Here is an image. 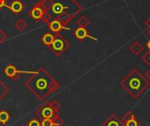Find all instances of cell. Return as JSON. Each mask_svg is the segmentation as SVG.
I'll return each instance as SVG.
<instances>
[{
    "mask_svg": "<svg viewBox=\"0 0 150 126\" xmlns=\"http://www.w3.org/2000/svg\"><path fill=\"white\" fill-rule=\"evenodd\" d=\"M74 34L76 36V39H78L79 41H83L84 39L86 38H89V39H91L95 42H98V40L91 35H90L89 32L87 31L86 28H83V27H77L75 32H74Z\"/></svg>",
    "mask_w": 150,
    "mask_h": 126,
    "instance_id": "ba28073f",
    "label": "cell"
},
{
    "mask_svg": "<svg viewBox=\"0 0 150 126\" xmlns=\"http://www.w3.org/2000/svg\"><path fill=\"white\" fill-rule=\"evenodd\" d=\"M11 119V115L7 110H0V125H6Z\"/></svg>",
    "mask_w": 150,
    "mask_h": 126,
    "instance_id": "9a60e30c",
    "label": "cell"
},
{
    "mask_svg": "<svg viewBox=\"0 0 150 126\" xmlns=\"http://www.w3.org/2000/svg\"><path fill=\"white\" fill-rule=\"evenodd\" d=\"M86 126H87V125H86Z\"/></svg>",
    "mask_w": 150,
    "mask_h": 126,
    "instance_id": "f1b7e54d",
    "label": "cell"
},
{
    "mask_svg": "<svg viewBox=\"0 0 150 126\" xmlns=\"http://www.w3.org/2000/svg\"><path fill=\"white\" fill-rule=\"evenodd\" d=\"M90 24H91V20L87 17H85V16H82V17H80L76 20V25L78 26V27L86 28Z\"/></svg>",
    "mask_w": 150,
    "mask_h": 126,
    "instance_id": "2e32d148",
    "label": "cell"
},
{
    "mask_svg": "<svg viewBox=\"0 0 150 126\" xmlns=\"http://www.w3.org/2000/svg\"><path fill=\"white\" fill-rule=\"evenodd\" d=\"M25 86L40 101H46L60 88L58 81L43 68L35 71L25 81Z\"/></svg>",
    "mask_w": 150,
    "mask_h": 126,
    "instance_id": "7a4b0ae2",
    "label": "cell"
},
{
    "mask_svg": "<svg viewBox=\"0 0 150 126\" xmlns=\"http://www.w3.org/2000/svg\"><path fill=\"white\" fill-rule=\"evenodd\" d=\"M145 78L147 79V80H149L150 82V70H149L147 72H146V74H145Z\"/></svg>",
    "mask_w": 150,
    "mask_h": 126,
    "instance_id": "d4e9b609",
    "label": "cell"
},
{
    "mask_svg": "<svg viewBox=\"0 0 150 126\" xmlns=\"http://www.w3.org/2000/svg\"><path fill=\"white\" fill-rule=\"evenodd\" d=\"M26 126H41L40 125V121L38 120L37 118H32L29 121H27Z\"/></svg>",
    "mask_w": 150,
    "mask_h": 126,
    "instance_id": "ffe728a7",
    "label": "cell"
},
{
    "mask_svg": "<svg viewBox=\"0 0 150 126\" xmlns=\"http://www.w3.org/2000/svg\"><path fill=\"white\" fill-rule=\"evenodd\" d=\"M145 24H146V26L150 28V18H149L148 19H146V21H145Z\"/></svg>",
    "mask_w": 150,
    "mask_h": 126,
    "instance_id": "484cf974",
    "label": "cell"
},
{
    "mask_svg": "<svg viewBox=\"0 0 150 126\" xmlns=\"http://www.w3.org/2000/svg\"><path fill=\"white\" fill-rule=\"evenodd\" d=\"M14 26L20 32L24 31L26 27H27V24L26 22L23 19H18L15 23H14Z\"/></svg>",
    "mask_w": 150,
    "mask_h": 126,
    "instance_id": "ac0fdd59",
    "label": "cell"
},
{
    "mask_svg": "<svg viewBox=\"0 0 150 126\" xmlns=\"http://www.w3.org/2000/svg\"><path fill=\"white\" fill-rule=\"evenodd\" d=\"M123 124H124V126H142L141 123L137 120L135 116H134L130 120H128Z\"/></svg>",
    "mask_w": 150,
    "mask_h": 126,
    "instance_id": "d6986e66",
    "label": "cell"
},
{
    "mask_svg": "<svg viewBox=\"0 0 150 126\" xmlns=\"http://www.w3.org/2000/svg\"><path fill=\"white\" fill-rule=\"evenodd\" d=\"M3 7H8L6 4V0H0V9Z\"/></svg>",
    "mask_w": 150,
    "mask_h": 126,
    "instance_id": "cb8c5ba5",
    "label": "cell"
},
{
    "mask_svg": "<svg viewBox=\"0 0 150 126\" xmlns=\"http://www.w3.org/2000/svg\"><path fill=\"white\" fill-rule=\"evenodd\" d=\"M101 126H124V124L118 117H116V115L112 114L107 119L105 120Z\"/></svg>",
    "mask_w": 150,
    "mask_h": 126,
    "instance_id": "9c48e42d",
    "label": "cell"
},
{
    "mask_svg": "<svg viewBox=\"0 0 150 126\" xmlns=\"http://www.w3.org/2000/svg\"><path fill=\"white\" fill-rule=\"evenodd\" d=\"M70 47L69 42L59 33L54 34V39L51 46L49 47V49L56 56L61 57L69 48Z\"/></svg>",
    "mask_w": 150,
    "mask_h": 126,
    "instance_id": "5b68a950",
    "label": "cell"
},
{
    "mask_svg": "<svg viewBox=\"0 0 150 126\" xmlns=\"http://www.w3.org/2000/svg\"><path fill=\"white\" fill-rule=\"evenodd\" d=\"M4 74L11 79L17 81L19 78V76L21 74H33L35 72H31V71H22V70H18L17 69V67L13 64H8L5 68H4Z\"/></svg>",
    "mask_w": 150,
    "mask_h": 126,
    "instance_id": "8992f818",
    "label": "cell"
},
{
    "mask_svg": "<svg viewBox=\"0 0 150 126\" xmlns=\"http://www.w3.org/2000/svg\"><path fill=\"white\" fill-rule=\"evenodd\" d=\"M40 121V125L41 126H62L64 125V121L60 118V119H42Z\"/></svg>",
    "mask_w": 150,
    "mask_h": 126,
    "instance_id": "8fae6325",
    "label": "cell"
},
{
    "mask_svg": "<svg viewBox=\"0 0 150 126\" xmlns=\"http://www.w3.org/2000/svg\"><path fill=\"white\" fill-rule=\"evenodd\" d=\"M43 11L49 16L50 21L56 19L66 26L79 12L82 5L76 0H40Z\"/></svg>",
    "mask_w": 150,
    "mask_h": 126,
    "instance_id": "6da1fadb",
    "label": "cell"
},
{
    "mask_svg": "<svg viewBox=\"0 0 150 126\" xmlns=\"http://www.w3.org/2000/svg\"><path fill=\"white\" fill-rule=\"evenodd\" d=\"M147 34H148V35H149V37H150V28H149V30H148Z\"/></svg>",
    "mask_w": 150,
    "mask_h": 126,
    "instance_id": "83f0119b",
    "label": "cell"
},
{
    "mask_svg": "<svg viewBox=\"0 0 150 126\" xmlns=\"http://www.w3.org/2000/svg\"><path fill=\"white\" fill-rule=\"evenodd\" d=\"M48 27H49V29H50L53 33H54V34H58V33H60V31H62V30H63V29H68V30H69V28H67V27L64 26L60 21H58V20H56V19L51 20V21L48 23Z\"/></svg>",
    "mask_w": 150,
    "mask_h": 126,
    "instance_id": "30bf717a",
    "label": "cell"
},
{
    "mask_svg": "<svg viewBox=\"0 0 150 126\" xmlns=\"http://www.w3.org/2000/svg\"><path fill=\"white\" fill-rule=\"evenodd\" d=\"M129 50L134 55V56H139L142 50H143V47L142 45L139 42H133V44L129 47Z\"/></svg>",
    "mask_w": 150,
    "mask_h": 126,
    "instance_id": "5bb4252c",
    "label": "cell"
},
{
    "mask_svg": "<svg viewBox=\"0 0 150 126\" xmlns=\"http://www.w3.org/2000/svg\"><path fill=\"white\" fill-rule=\"evenodd\" d=\"M7 39H8V34H7L4 31L0 30V43H3V42H5Z\"/></svg>",
    "mask_w": 150,
    "mask_h": 126,
    "instance_id": "603a6c76",
    "label": "cell"
},
{
    "mask_svg": "<svg viewBox=\"0 0 150 126\" xmlns=\"http://www.w3.org/2000/svg\"><path fill=\"white\" fill-rule=\"evenodd\" d=\"M147 48H148V49H149V51H150V40L147 42Z\"/></svg>",
    "mask_w": 150,
    "mask_h": 126,
    "instance_id": "4316f807",
    "label": "cell"
},
{
    "mask_svg": "<svg viewBox=\"0 0 150 126\" xmlns=\"http://www.w3.org/2000/svg\"><path fill=\"white\" fill-rule=\"evenodd\" d=\"M149 85V81L138 69H133L120 81V87L134 100L138 99Z\"/></svg>",
    "mask_w": 150,
    "mask_h": 126,
    "instance_id": "3957f363",
    "label": "cell"
},
{
    "mask_svg": "<svg viewBox=\"0 0 150 126\" xmlns=\"http://www.w3.org/2000/svg\"><path fill=\"white\" fill-rule=\"evenodd\" d=\"M54 34H51V33H46L45 34L42 35L41 37V42L42 43L47 46V47H50L51 44L53 43L54 42Z\"/></svg>",
    "mask_w": 150,
    "mask_h": 126,
    "instance_id": "4fadbf2b",
    "label": "cell"
},
{
    "mask_svg": "<svg viewBox=\"0 0 150 126\" xmlns=\"http://www.w3.org/2000/svg\"><path fill=\"white\" fill-rule=\"evenodd\" d=\"M60 109L61 104L58 101L53 100L44 102L35 111L36 117L40 119H60Z\"/></svg>",
    "mask_w": 150,
    "mask_h": 126,
    "instance_id": "277c9868",
    "label": "cell"
},
{
    "mask_svg": "<svg viewBox=\"0 0 150 126\" xmlns=\"http://www.w3.org/2000/svg\"><path fill=\"white\" fill-rule=\"evenodd\" d=\"M142 61H143L147 65L150 66V51L146 52V53L142 56Z\"/></svg>",
    "mask_w": 150,
    "mask_h": 126,
    "instance_id": "7402d4cb",
    "label": "cell"
},
{
    "mask_svg": "<svg viewBox=\"0 0 150 126\" xmlns=\"http://www.w3.org/2000/svg\"><path fill=\"white\" fill-rule=\"evenodd\" d=\"M9 87L2 80H0V102L9 94Z\"/></svg>",
    "mask_w": 150,
    "mask_h": 126,
    "instance_id": "e0dca14e",
    "label": "cell"
},
{
    "mask_svg": "<svg viewBox=\"0 0 150 126\" xmlns=\"http://www.w3.org/2000/svg\"><path fill=\"white\" fill-rule=\"evenodd\" d=\"M29 14L31 18L34 19L36 22H39L41 20L42 15H43V8L40 1L31 9V11H29Z\"/></svg>",
    "mask_w": 150,
    "mask_h": 126,
    "instance_id": "52a82bcc",
    "label": "cell"
},
{
    "mask_svg": "<svg viewBox=\"0 0 150 126\" xmlns=\"http://www.w3.org/2000/svg\"><path fill=\"white\" fill-rule=\"evenodd\" d=\"M8 8H10L13 13L18 14L24 9V4H22V2L20 0H14L11 3V6H8Z\"/></svg>",
    "mask_w": 150,
    "mask_h": 126,
    "instance_id": "7c38bea8",
    "label": "cell"
},
{
    "mask_svg": "<svg viewBox=\"0 0 150 126\" xmlns=\"http://www.w3.org/2000/svg\"><path fill=\"white\" fill-rule=\"evenodd\" d=\"M134 113L131 111V110H129V111H127L124 116H123V118H122V123H125V122H127V121H128V120H130L133 117H134Z\"/></svg>",
    "mask_w": 150,
    "mask_h": 126,
    "instance_id": "44dd1931",
    "label": "cell"
}]
</instances>
